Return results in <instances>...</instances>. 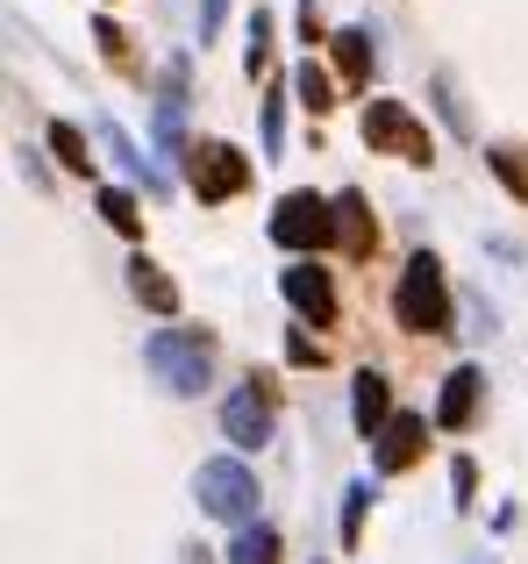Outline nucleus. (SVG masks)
<instances>
[{
	"label": "nucleus",
	"instance_id": "1",
	"mask_svg": "<svg viewBox=\"0 0 528 564\" xmlns=\"http://www.w3.org/2000/svg\"><path fill=\"white\" fill-rule=\"evenodd\" d=\"M393 322L407 336H450V279H443V258L436 250H415L393 286Z\"/></svg>",
	"mask_w": 528,
	"mask_h": 564
},
{
	"label": "nucleus",
	"instance_id": "2",
	"mask_svg": "<svg viewBox=\"0 0 528 564\" xmlns=\"http://www.w3.org/2000/svg\"><path fill=\"white\" fill-rule=\"evenodd\" d=\"M143 365L179 400H194V393H208V379H215V336L208 329H157L151 344H143Z\"/></svg>",
	"mask_w": 528,
	"mask_h": 564
},
{
	"label": "nucleus",
	"instance_id": "3",
	"mask_svg": "<svg viewBox=\"0 0 528 564\" xmlns=\"http://www.w3.org/2000/svg\"><path fill=\"white\" fill-rule=\"evenodd\" d=\"M194 494H200V508H208L215 522L257 529V471L243 465V457H208V465L194 471Z\"/></svg>",
	"mask_w": 528,
	"mask_h": 564
},
{
	"label": "nucleus",
	"instance_id": "4",
	"mask_svg": "<svg viewBox=\"0 0 528 564\" xmlns=\"http://www.w3.org/2000/svg\"><path fill=\"white\" fill-rule=\"evenodd\" d=\"M364 143L378 158H400V165H429L436 158V137L407 100H364Z\"/></svg>",
	"mask_w": 528,
	"mask_h": 564
},
{
	"label": "nucleus",
	"instance_id": "5",
	"mask_svg": "<svg viewBox=\"0 0 528 564\" xmlns=\"http://www.w3.org/2000/svg\"><path fill=\"white\" fill-rule=\"evenodd\" d=\"M272 243L278 250H321V243H336V193H315V186L286 193V200L272 207Z\"/></svg>",
	"mask_w": 528,
	"mask_h": 564
},
{
	"label": "nucleus",
	"instance_id": "6",
	"mask_svg": "<svg viewBox=\"0 0 528 564\" xmlns=\"http://www.w3.org/2000/svg\"><path fill=\"white\" fill-rule=\"evenodd\" d=\"M186 180H194L200 200H237V193L251 186V158H243L237 143H200V151L186 158Z\"/></svg>",
	"mask_w": 528,
	"mask_h": 564
},
{
	"label": "nucleus",
	"instance_id": "7",
	"mask_svg": "<svg viewBox=\"0 0 528 564\" xmlns=\"http://www.w3.org/2000/svg\"><path fill=\"white\" fill-rule=\"evenodd\" d=\"M222 436L237 451H264L272 443V379H251L222 400Z\"/></svg>",
	"mask_w": 528,
	"mask_h": 564
},
{
	"label": "nucleus",
	"instance_id": "8",
	"mask_svg": "<svg viewBox=\"0 0 528 564\" xmlns=\"http://www.w3.org/2000/svg\"><path fill=\"white\" fill-rule=\"evenodd\" d=\"M278 286H286V301H293V315H300V322H315V329H329V322H336V286H329L321 264H307V258L286 264Z\"/></svg>",
	"mask_w": 528,
	"mask_h": 564
},
{
	"label": "nucleus",
	"instance_id": "9",
	"mask_svg": "<svg viewBox=\"0 0 528 564\" xmlns=\"http://www.w3.org/2000/svg\"><path fill=\"white\" fill-rule=\"evenodd\" d=\"M378 451H372V465L378 471H407V465H421V451H429V414H393L386 429H378Z\"/></svg>",
	"mask_w": 528,
	"mask_h": 564
},
{
	"label": "nucleus",
	"instance_id": "10",
	"mask_svg": "<svg viewBox=\"0 0 528 564\" xmlns=\"http://www.w3.org/2000/svg\"><path fill=\"white\" fill-rule=\"evenodd\" d=\"M479 393H486V372H479V365H458V372L443 379V400H436V429L464 436V429L479 422Z\"/></svg>",
	"mask_w": 528,
	"mask_h": 564
},
{
	"label": "nucleus",
	"instance_id": "11",
	"mask_svg": "<svg viewBox=\"0 0 528 564\" xmlns=\"http://www.w3.org/2000/svg\"><path fill=\"white\" fill-rule=\"evenodd\" d=\"M336 243H343V258H372V243H378V221H372L358 186L336 193Z\"/></svg>",
	"mask_w": 528,
	"mask_h": 564
},
{
	"label": "nucleus",
	"instance_id": "12",
	"mask_svg": "<svg viewBox=\"0 0 528 564\" xmlns=\"http://www.w3.org/2000/svg\"><path fill=\"white\" fill-rule=\"evenodd\" d=\"M350 422H358L364 436H378V429L393 422V386H386V372H372V365L358 372V386H350Z\"/></svg>",
	"mask_w": 528,
	"mask_h": 564
},
{
	"label": "nucleus",
	"instance_id": "13",
	"mask_svg": "<svg viewBox=\"0 0 528 564\" xmlns=\"http://www.w3.org/2000/svg\"><path fill=\"white\" fill-rule=\"evenodd\" d=\"M179 108H186V57L165 65V86H157V143H165V158H194L179 143Z\"/></svg>",
	"mask_w": 528,
	"mask_h": 564
},
{
	"label": "nucleus",
	"instance_id": "14",
	"mask_svg": "<svg viewBox=\"0 0 528 564\" xmlns=\"http://www.w3.org/2000/svg\"><path fill=\"white\" fill-rule=\"evenodd\" d=\"M129 293H136L151 315H179V286H172V272H165V264H151V258L129 264Z\"/></svg>",
	"mask_w": 528,
	"mask_h": 564
},
{
	"label": "nucleus",
	"instance_id": "15",
	"mask_svg": "<svg viewBox=\"0 0 528 564\" xmlns=\"http://www.w3.org/2000/svg\"><path fill=\"white\" fill-rule=\"evenodd\" d=\"M100 143H108V158H114V165L129 172V180H143L151 193H165V172H151V165H143V158H136V143H129V129H122V122H108V115H100Z\"/></svg>",
	"mask_w": 528,
	"mask_h": 564
},
{
	"label": "nucleus",
	"instance_id": "16",
	"mask_svg": "<svg viewBox=\"0 0 528 564\" xmlns=\"http://www.w3.org/2000/svg\"><path fill=\"white\" fill-rule=\"evenodd\" d=\"M336 72H343L350 86H364L372 79V36H364V29H336Z\"/></svg>",
	"mask_w": 528,
	"mask_h": 564
},
{
	"label": "nucleus",
	"instance_id": "17",
	"mask_svg": "<svg viewBox=\"0 0 528 564\" xmlns=\"http://www.w3.org/2000/svg\"><path fill=\"white\" fill-rule=\"evenodd\" d=\"M486 172L515 193V200H528V151H521V143H493V151H486Z\"/></svg>",
	"mask_w": 528,
	"mask_h": 564
},
{
	"label": "nucleus",
	"instance_id": "18",
	"mask_svg": "<svg viewBox=\"0 0 528 564\" xmlns=\"http://www.w3.org/2000/svg\"><path fill=\"white\" fill-rule=\"evenodd\" d=\"M229 564H278V529H272V522L237 529V543H229Z\"/></svg>",
	"mask_w": 528,
	"mask_h": 564
},
{
	"label": "nucleus",
	"instance_id": "19",
	"mask_svg": "<svg viewBox=\"0 0 528 564\" xmlns=\"http://www.w3.org/2000/svg\"><path fill=\"white\" fill-rule=\"evenodd\" d=\"M293 94H300V108H307V115H329V108H336V86H329V72H321L315 57L293 72Z\"/></svg>",
	"mask_w": 528,
	"mask_h": 564
},
{
	"label": "nucleus",
	"instance_id": "20",
	"mask_svg": "<svg viewBox=\"0 0 528 564\" xmlns=\"http://www.w3.org/2000/svg\"><path fill=\"white\" fill-rule=\"evenodd\" d=\"M100 215H108V229H122V236H143L136 193H122V186H100Z\"/></svg>",
	"mask_w": 528,
	"mask_h": 564
},
{
	"label": "nucleus",
	"instance_id": "21",
	"mask_svg": "<svg viewBox=\"0 0 528 564\" xmlns=\"http://www.w3.org/2000/svg\"><path fill=\"white\" fill-rule=\"evenodd\" d=\"M372 479H350V494H343V551H358V536H364V508H372Z\"/></svg>",
	"mask_w": 528,
	"mask_h": 564
},
{
	"label": "nucleus",
	"instance_id": "22",
	"mask_svg": "<svg viewBox=\"0 0 528 564\" xmlns=\"http://www.w3.org/2000/svg\"><path fill=\"white\" fill-rule=\"evenodd\" d=\"M51 158H57L65 172H94V158H86V137H79L72 122H51Z\"/></svg>",
	"mask_w": 528,
	"mask_h": 564
},
{
	"label": "nucleus",
	"instance_id": "23",
	"mask_svg": "<svg viewBox=\"0 0 528 564\" xmlns=\"http://www.w3.org/2000/svg\"><path fill=\"white\" fill-rule=\"evenodd\" d=\"M436 100H443V122L458 129V137H472V122H464V100H458V86H450V72H436Z\"/></svg>",
	"mask_w": 528,
	"mask_h": 564
},
{
	"label": "nucleus",
	"instance_id": "24",
	"mask_svg": "<svg viewBox=\"0 0 528 564\" xmlns=\"http://www.w3.org/2000/svg\"><path fill=\"white\" fill-rule=\"evenodd\" d=\"M264 57H272V14H264V8H257V14H251V57H243V65H251V72H257V65H264Z\"/></svg>",
	"mask_w": 528,
	"mask_h": 564
},
{
	"label": "nucleus",
	"instance_id": "25",
	"mask_svg": "<svg viewBox=\"0 0 528 564\" xmlns=\"http://www.w3.org/2000/svg\"><path fill=\"white\" fill-rule=\"evenodd\" d=\"M222 22H229V0H200V51L222 36Z\"/></svg>",
	"mask_w": 528,
	"mask_h": 564
},
{
	"label": "nucleus",
	"instance_id": "26",
	"mask_svg": "<svg viewBox=\"0 0 528 564\" xmlns=\"http://www.w3.org/2000/svg\"><path fill=\"white\" fill-rule=\"evenodd\" d=\"M450 486H458V508H472V494H479V465H472V457L450 465Z\"/></svg>",
	"mask_w": 528,
	"mask_h": 564
},
{
	"label": "nucleus",
	"instance_id": "27",
	"mask_svg": "<svg viewBox=\"0 0 528 564\" xmlns=\"http://www.w3.org/2000/svg\"><path fill=\"white\" fill-rule=\"evenodd\" d=\"M286 358H293V365H321V344H315L307 329H293V336H286Z\"/></svg>",
	"mask_w": 528,
	"mask_h": 564
},
{
	"label": "nucleus",
	"instance_id": "28",
	"mask_svg": "<svg viewBox=\"0 0 528 564\" xmlns=\"http://www.w3.org/2000/svg\"><path fill=\"white\" fill-rule=\"evenodd\" d=\"M278 129H286V108H278V100H264V151H278Z\"/></svg>",
	"mask_w": 528,
	"mask_h": 564
}]
</instances>
